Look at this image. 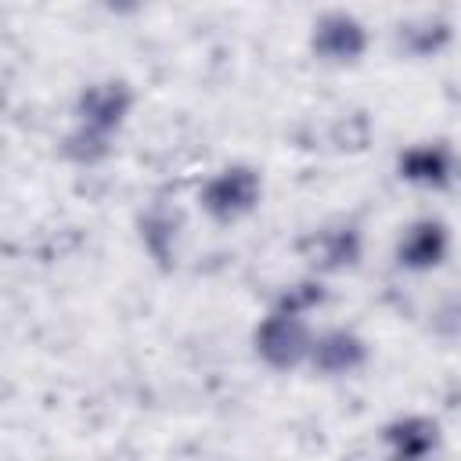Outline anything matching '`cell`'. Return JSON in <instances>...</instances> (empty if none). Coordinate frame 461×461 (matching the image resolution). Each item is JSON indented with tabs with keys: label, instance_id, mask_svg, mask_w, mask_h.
I'll return each instance as SVG.
<instances>
[{
	"label": "cell",
	"instance_id": "6da1fadb",
	"mask_svg": "<svg viewBox=\"0 0 461 461\" xmlns=\"http://www.w3.org/2000/svg\"><path fill=\"white\" fill-rule=\"evenodd\" d=\"M263 198V176L256 166H245V162H234V166H223L216 169L202 187H198V205L202 212L220 223V227H230L238 220H245Z\"/></svg>",
	"mask_w": 461,
	"mask_h": 461
},
{
	"label": "cell",
	"instance_id": "7a4b0ae2",
	"mask_svg": "<svg viewBox=\"0 0 461 461\" xmlns=\"http://www.w3.org/2000/svg\"><path fill=\"white\" fill-rule=\"evenodd\" d=\"M252 349L270 371H295V367L310 364L313 331H310L306 317L270 310L252 331Z\"/></svg>",
	"mask_w": 461,
	"mask_h": 461
},
{
	"label": "cell",
	"instance_id": "3957f363",
	"mask_svg": "<svg viewBox=\"0 0 461 461\" xmlns=\"http://www.w3.org/2000/svg\"><path fill=\"white\" fill-rule=\"evenodd\" d=\"M130 112H133V86L126 79H115V76L86 83L76 97V108H72L76 126H86L101 137H115L126 126Z\"/></svg>",
	"mask_w": 461,
	"mask_h": 461
},
{
	"label": "cell",
	"instance_id": "277c9868",
	"mask_svg": "<svg viewBox=\"0 0 461 461\" xmlns=\"http://www.w3.org/2000/svg\"><path fill=\"white\" fill-rule=\"evenodd\" d=\"M310 50L328 65H357L367 54V25L353 11H324L310 25Z\"/></svg>",
	"mask_w": 461,
	"mask_h": 461
},
{
	"label": "cell",
	"instance_id": "5b68a950",
	"mask_svg": "<svg viewBox=\"0 0 461 461\" xmlns=\"http://www.w3.org/2000/svg\"><path fill=\"white\" fill-rule=\"evenodd\" d=\"M450 252V230L443 220L436 216H421L414 223H407V230L396 241V267L411 270V274H429L436 270Z\"/></svg>",
	"mask_w": 461,
	"mask_h": 461
},
{
	"label": "cell",
	"instance_id": "8992f818",
	"mask_svg": "<svg viewBox=\"0 0 461 461\" xmlns=\"http://www.w3.org/2000/svg\"><path fill=\"white\" fill-rule=\"evenodd\" d=\"M303 256L313 263V270L321 274H342L353 270L364 256V234L357 230V223H335V227H321L303 241Z\"/></svg>",
	"mask_w": 461,
	"mask_h": 461
},
{
	"label": "cell",
	"instance_id": "52a82bcc",
	"mask_svg": "<svg viewBox=\"0 0 461 461\" xmlns=\"http://www.w3.org/2000/svg\"><path fill=\"white\" fill-rule=\"evenodd\" d=\"M367 357H371V349L353 328H328V331L313 335L310 367L324 378H342V375L360 371L367 364Z\"/></svg>",
	"mask_w": 461,
	"mask_h": 461
},
{
	"label": "cell",
	"instance_id": "ba28073f",
	"mask_svg": "<svg viewBox=\"0 0 461 461\" xmlns=\"http://www.w3.org/2000/svg\"><path fill=\"white\" fill-rule=\"evenodd\" d=\"M396 173H400V180H407L414 187L447 191L457 176V162L447 144H411L407 151H400Z\"/></svg>",
	"mask_w": 461,
	"mask_h": 461
},
{
	"label": "cell",
	"instance_id": "9c48e42d",
	"mask_svg": "<svg viewBox=\"0 0 461 461\" xmlns=\"http://www.w3.org/2000/svg\"><path fill=\"white\" fill-rule=\"evenodd\" d=\"M180 227H184V212L169 202H151L140 216H137V234L144 252L155 259L158 270H173L176 267V241H180Z\"/></svg>",
	"mask_w": 461,
	"mask_h": 461
},
{
	"label": "cell",
	"instance_id": "30bf717a",
	"mask_svg": "<svg viewBox=\"0 0 461 461\" xmlns=\"http://www.w3.org/2000/svg\"><path fill=\"white\" fill-rule=\"evenodd\" d=\"M382 443L393 461H425L439 447V421L425 418V414L393 418L382 429Z\"/></svg>",
	"mask_w": 461,
	"mask_h": 461
},
{
	"label": "cell",
	"instance_id": "8fae6325",
	"mask_svg": "<svg viewBox=\"0 0 461 461\" xmlns=\"http://www.w3.org/2000/svg\"><path fill=\"white\" fill-rule=\"evenodd\" d=\"M454 40V25L443 14H414L396 25V47L407 58H436Z\"/></svg>",
	"mask_w": 461,
	"mask_h": 461
},
{
	"label": "cell",
	"instance_id": "7c38bea8",
	"mask_svg": "<svg viewBox=\"0 0 461 461\" xmlns=\"http://www.w3.org/2000/svg\"><path fill=\"white\" fill-rule=\"evenodd\" d=\"M112 155V137H101L86 126H72L65 137H61V158L72 162V166H101L104 158Z\"/></svg>",
	"mask_w": 461,
	"mask_h": 461
},
{
	"label": "cell",
	"instance_id": "4fadbf2b",
	"mask_svg": "<svg viewBox=\"0 0 461 461\" xmlns=\"http://www.w3.org/2000/svg\"><path fill=\"white\" fill-rule=\"evenodd\" d=\"M324 299H328V288L317 277H303L292 288H285L270 310H281V313H292V317H306L317 306H324Z\"/></svg>",
	"mask_w": 461,
	"mask_h": 461
},
{
	"label": "cell",
	"instance_id": "5bb4252c",
	"mask_svg": "<svg viewBox=\"0 0 461 461\" xmlns=\"http://www.w3.org/2000/svg\"><path fill=\"white\" fill-rule=\"evenodd\" d=\"M432 331L439 339H461V295H447L436 310H432Z\"/></svg>",
	"mask_w": 461,
	"mask_h": 461
}]
</instances>
